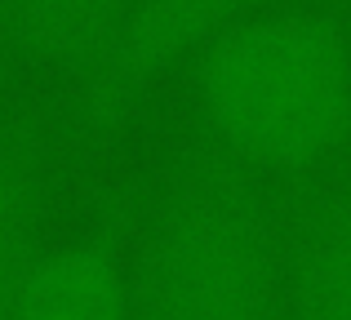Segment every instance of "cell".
I'll return each mask as SVG.
<instances>
[{
	"mask_svg": "<svg viewBox=\"0 0 351 320\" xmlns=\"http://www.w3.org/2000/svg\"><path fill=\"white\" fill-rule=\"evenodd\" d=\"M196 98L245 169H311L351 134V49L316 14H258L200 49Z\"/></svg>",
	"mask_w": 351,
	"mask_h": 320,
	"instance_id": "obj_1",
	"label": "cell"
},
{
	"mask_svg": "<svg viewBox=\"0 0 351 320\" xmlns=\"http://www.w3.org/2000/svg\"><path fill=\"white\" fill-rule=\"evenodd\" d=\"M129 280V320H271L276 223L245 164L214 156L182 173Z\"/></svg>",
	"mask_w": 351,
	"mask_h": 320,
	"instance_id": "obj_2",
	"label": "cell"
},
{
	"mask_svg": "<svg viewBox=\"0 0 351 320\" xmlns=\"http://www.w3.org/2000/svg\"><path fill=\"white\" fill-rule=\"evenodd\" d=\"M263 0H134L107 45L85 62L76 116L89 134L112 130L147 85L182 53L240 27Z\"/></svg>",
	"mask_w": 351,
	"mask_h": 320,
	"instance_id": "obj_3",
	"label": "cell"
},
{
	"mask_svg": "<svg viewBox=\"0 0 351 320\" xmlns=\"http://www.w3.org/2000/svg\"><path fill=\"white\" fill-rule=\"evenodd\" d=\"M134 280L112 236H67L32 254L9 320H129Z\"/></svg>",
	"mask_w": 351,
	"mask_h": 320,
	"instance_id": "obj_4",
	"label": "cell"
},
{
	"mask_svg": "<svg viewBox=\"0 0 351 320\" xmlns=\"http://www.w3.org/2000/svg\"><path fill=\"white\" fill-rule=\"evenodd\" d=\"M134 0H9L5 27L23 49L89 62Z\"/></svg>",
	"mask_w": 351,
	"mask_h": 320,
	"instance_id": "obj_5",
	"label": "cell"
},
{
	"mask_svg": "<svg viewBox=\"0 0 351 320\" xmlns=\"http://www.w3.org/2000/svg\"><path fill=\"white\" fill-rule=\"evenodd\" d=\"M293 320H351V200L329 205L302 236Z\"/></svg>",
	"mask_w": 351,
	"mask_h": 320,
	"instance_id": "obj_6",
	"label": "cell"
},
{
	"mask_svg": "<svg viewBox=\"0 0 351 320\" xmlns=\"http://www.w3.org/2000/svg\"><path fill=\"white\" fill-rule=\"evenodd\" d=\"M40 160L32 147H0V320H9L18 280L40 249Z\"/></svg>",
	"mask_w": 351,
	"mask_h": 320,
	"instance_id": "obj_7",
	"label": "cell"
}]
</instances>
